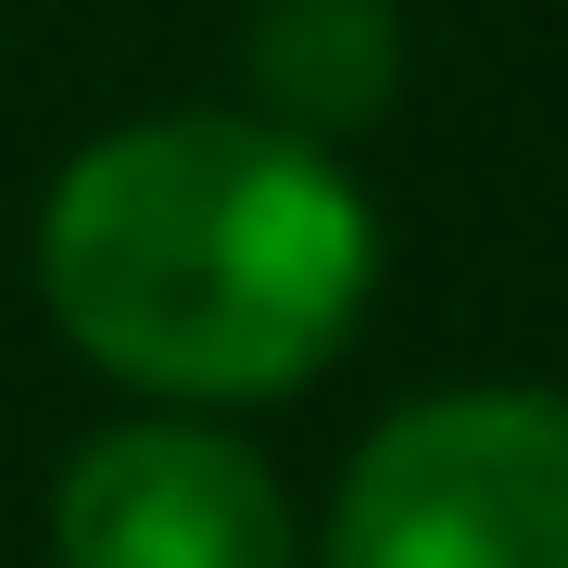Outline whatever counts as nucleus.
Here are the masks:
<instances>
[{
	"instance_id": "1",
	"label": "nucleus",
	"mask_w": 568,
	"mask_h": 568,
	"mask_svg": "<svg viewBox=\"0 0 568 568\" xmlns=\"http://www.w3.org/2000/svg\"><path fill=\"white\" fill-rule=\"evenodd\" d=\"M379 215L316 140L265 114L102 126L39 203V304L152 405H265L354 342Z\"/></svg>"
},
{
	"instance_id": "2",
	"label": "nucleus",
	"mask_w": 568,
	"mask_h": 568,
	"mask_svg": "<svg viewBox=\"0 0 568 568\" xmlns=\"http://www.w3.org/2000/svg\"><path fill=\"white\" fill-rule=\"evenodd\" d=\"M316 568H568V392H429L379 417Z\"/></svg>"
},
{
	"instance_id": "3",
	"label": "nucleus",
	"mask_w": 568,
	"mask_h": 568,
	"mask_svg": "<svg viewBox=\"0 0 568 568\" xmlns=\"http://www.w3.org/2000/svg\"><path fill=\"white\" fill-rule=\"evenodd\" d=\"M63 568H291V493L215 417H126L89 429L51 480Z\"/></svg>"
},
{
	"instance_id": "4",
	"label": "nucleus",
	"mask_w": 568,
	"mask_h": 568,
	"mask_svg": "<svg viewBox=\"0 0 568 568\" xmlns=\"http://www.w3.org/2000/svg\"><path fill=\"white\" fill-rule=\"evenodd\" d=\"M241 77L253 114L291 126V140H366L405 89V13L392 0H253L241 26Z\"/></svg>"
}]
</instances>
